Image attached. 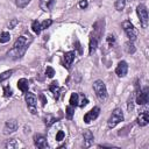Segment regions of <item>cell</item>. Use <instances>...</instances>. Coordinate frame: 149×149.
<instances>
[{"instance_id": "obj_1", "label": "cell", "mask_w": 149, "mask_h": 149, "mask_svg": "<svg viewBox=\"0 0 149 149\" xmlns=\"http://www.w3.org/2000/svg\"><path fill=\"white\" fill-rule=\"evenodd\" d=\"M30 42H31V38H30L29 35L28 36H26V35L20 36L15 41L13 48L9 50L8 57H10L12 59H19V58H21L24 55L26 50L28 49V45H29Z\"/></svg>"}, {"instance_id": "obj_2", "label": "cell", "mask_w": 149, "mask_h": 149, "mask_svg": "<svg viewBox=\"0 0 149 149\" xmlns=\"http://www.w3.org/2000/svg\"><path fill=\"white\" fill-rule=\"evenodd\" d=\"M93 91H94L95 95L98 97V99L105 100L107 98V88H106V85L102 80L98 79L93 83Z\"/></svg>"}, {"instance_id": "obj_3", "label": "cell", "mask_w": 149, "mask_h": 149, "mask_svg": "<svg viewBox=\"0 0 149 149\" xmlns=\"http://www.w3.org/2000/svg\"><path fill=\"white\" fill-rule=\"evenodd\" d=\"M121 121H123V113L120 108H115L112 113V115L109 116L108 119V122H107V126L108 128H114L118 123H120Z\"/></svg>"}, {"instance_id": "obj_4", "label": "cell", "mask_w": 149, "mask_h": 149, "mask_svg": "<svg viewBox=\"0 0 149 149\" xmlns=\"http://www.w3.org/2000/svg\"><path fill=\"white\" fill-rule=\"evenodd\" d=\"M136 13H137V16L140 19V23L142 26V28H147L148 27V10H147V7L144 5H139L136 7Z\"/></svg>"}, {"instance_id": "obj_5", "label": "cell", "mask_w": 149, "mask_h": 149, "mask_svg": "<svg viewBox=\"0 0 149 149\" xmlns=\"http://www.w3.org/2000/svg\"><path fill=\"white\" fill-rule=\"evenodd\" d=\"M24 99H26V102H27V106H28L30 113L36 114L37 113V98H36V95L34 93L26 92Z\"/></svg>"}, {"instance_id": "obj_6", "label": "cell", "mask_w": 149, "mask_h": 149, "mask_svg": "<svg viewBox=\"0 0 149 149\" xmlns=\"http://www.w3.org/2000/svg\"><path fill=\"white\" fill-rule=\"evenodd\" d=\"M122 28H123L127 37L129 38V41H134L137 37V30L130 21H123L122 22Z\"/></svg>"}, {"instance_id": "obj_7", "label": "cell", "mask_w": 149, "mask_h": 149, "mask_svg": "<svg viewBox=\"0 0 149 149\" xmlns=\"http://www.w3.org/2000/svg\"><path fill=\"white\" fill-rule=\"evenodd\" d=\"M17 127H19V123L15 119L7 120L6 123H5V127H3V134H6V135L12 134L17 129Z\"/></svg>"}, {"instance_id": "obj_8", "label": "cell", "mask_w": 149, "mask_h": 149, "mask_svg": "<svg viewBox=\"0 0 149 149\" xmlns=\"http://www.w3.org/2000/svg\"><path fill=\"white\" fill-rule=\"evenodd\" d=\"M148 97H149V88L144 87L142 91H140L136 95V104L137 105H146L148 102Z\"/></svg>"}, {"instance_id": "obj_9", "label": "cell", "mask_w": 149, "mask_h": 149, "mask_svg": "<svg viewBox=\"0 0 149 149\" xmlns=\"http://www.w3.org/2000/svg\"><path fill=\"white\" fill-rule=\"evenodd\" d=\"M99 113H100V108H99V107H93L91 111H88V112L84 115V122L90 123L91 121L95 120V119L99 116Z\"/></svg>"}, {"instance_id": "obj_10", "label": "cell", "mask_w": 149, "mask_h": 149, "mask_svg": "<svg viewBox=\"0 0 149 149\" xmlns=\"http://www.w3.org/2000/svg\"><path fill=\"white\" fill-rule=\"evenodd\" d=\"M34 144L37 148H40V149H47V148H49V144H48L47 139L43 135H40V134L34 136Z\"/></svg>"}, {"instance_id": "obj_11", "label": "cell", "mask_w": 149, "mask_h": 149, "mask_svg": "<svg viewBox=\"0 0 149 149\" xmlns=\"http://www.w3.org/2000/svg\"><path fill=\"white\" fill-rule=\"evenodd\" d=\"M100 34H95V33H92L91 34V36H90V45H88V52H90V55H92L94 51H95V49H97V47H98V41H99V36Z\"/></svg>"}, {"instance_id": "obj_12", "label": "cell", "mask_w": 149, "mask_h": 149, "mask_svg": "<svg viewBox=\"0 0 149 149\" xmlns=\"http://www.w3.org/2000/svg\"><path fill=\"white\" fill-rule=\"evenodd\" d=\"M127 72H128V64H127V62H125V61L119 62V64H118V66L115 69V73L118 74V77H125L127 74Z\"/></svg>"}, {"instance_id": "obj_13", "label": "cell", "mask_w": 149, "mask_h": 149, "mask_svg": "<svg viewBox=\"0 0 149 149\" xmlns=\"http://www.w3.org/2000/svg\"><path fill=\"white\" fill-rule=\"evenodd\" d=\"M56 0H40V8L44 12H50L55 6Z\"/></svg>"}, {"instance_id": "obj_14", "label": "cell", "mask_w": 149, "mask_h": 149, "mask_svg": "<svg viewBox=\"0 0 149 149\" xmlns=\"http://www.w3.org/2000/svg\"><path fill=\"white\" fill-rule=\"evenodd\" d=\"M74 57H76V52L74 51H68L64 54V66L66 69H70L72 62L74 61Z\"/></svg>"}, {"instance_id": "obj_15", "label": "cell", "mask_w": 149, "mask_h": 149, "mask_svg": "<svg viewBox=\"0 0 149 149\" xmlns=\"http://www.w3.org/2000/svg\"><path fill=\"white\" fill-rule=\"evenodd\" d=\"M148 122H149V114H148V112L140 113L139 116H137V123H139V126L144 127V126L148 125Z\"/></svg>"}, {"instance_id": "obj_16", "label": "cell", "mask_w": 149, "mask_h": 149, "mask_svg": "<svg viewBox=\"0 0 149 149\" xmlns=\"http://www.w3.org/2000/svg\"><path fill=\"white\" fill-rule=\"evenodd\" d=\"M83 137H84V144H85V147H90L93 143V141H94V136H93V134H92L91 130H85L83 133Z\"/></svg>"}, {"instance_id": "obj_17", "label": "cell", "mask_w": 149, "mask_h": 149, "mask_svg": "<svg viewBox=\"0 0 149 149\" xmlns=\"http://www.w3.org/2000/svg\"><path fill=\"white\" fill-rule=\"evenodd\" d=\"M49 90L52 92L54 98H55L56 100H58V99H59V94H61V87H59L58 83H57V81H52V83L50 84V86H49Z\"/></svg>"}, {"instance_id": "obj_18", "label": "cell", "mask_w": 149, "mask_h": 149, "mask_svg": "<svg viewBox=\"0 0 149 149\" xmlns=\"http://www.w3.org/2000/svg\"><path fill=\"white\" fill-rule=\"evenodd\" d=\"M17 87H19V90H20L21 92H23V93L28 92V80H27L26 78L19 79V81H17Z\"/></svg>"}, {"instance_id": "obj_19", "label": "cell", "mask_w": 149, "mask_h": 149, "mask_svg": "<svg viewBox=\"0 0 149 149\" xmlns=\"http://www.w3.org/2000/svg\"><path fill=\"white\" fill-rule=\"evenodd\" d=\"M69 102H70V105L73 106V107L78 106V104H79V94H78V93H72L71 97H70Z\"/></svg>"}, {"instance_id": "obj_20", "label": "cell", "mask_w": 149, "mask_h": 149, "mask_svg": "<svg viewBox=\"0 0 149 149\" xmlns=\"http://www.w3.org/2000/svg\"><path fill=\"white\" fill-rule=\"evenodd\" d=\"M31 29H33V31H34L35 34L38 35V34L41 33V30H42V29H41V23H40L37 20H34V21L31 22Z\"/></svg>"}, {"instance_id": "obj_21", "label": "cell", "mask_w": 149, "mask_h": 149, "mask_svg": "<svg viewBox=\"0 0 149 149\" xmlns=\"http://www.w3.org/2000/svg\"><path fill=\"white\" fill-rule=\"evenodd\" d=\"M125 50L128 52V54H134L135 52V47L133 44V41H129L125 44Z\"/></svg>"}, {"instance_id": "obj_22", "label": "cell", "mask_w": 149, "mask_h": 149, "mask_svg": "<svg viewBox=\"0 0 149 149\" xmlns=\"http://www.w3.org/2000/svg\"><path fill=\"white\" fill-rule=\"evenodd\" d=\"M125 6H126V0H116L115 3H114L115 9L119 10V12H121L125 8Z\"/></svg>"}, {"instance_id": "obj_23", "label": "cell", "mask_w": 149, "mask_h": 149, "mask_svg": "<svg viewBox=\"0 0 149 149\" xmlns=\"http://www.w3.org/2000/svg\"><path fill=\"white\" fill-rule=\"evenodd\" d=\"M10 40V34L8 31H3L0 35V43H7Z\"/></svg>"}, {"instance_id": "obj_24", "label": "cell", "mask_w": 149, "mask_h": 149, "mask_svg": "<svg viewBox=\"0 0 149 149\" xmlns=\"http://www.w3.org/2000/svg\"><path fill=\"white\" fill-rule=\"evenodd\" d=\"M56 121H57V119H56L55 116L48 115V116L45 118V121H44V122H45V126H47V127H50V126H51L52 123H55Z\"/></svg>"}, {"instance_id": "obj_25", "label": "cell", "mask_w": 149, "mask_h": 149, "mask_svg": "<svg viewBox=\"0 0 149 149\" xmlns=\"http://www.w3.org/2000/svg\"><path fill=\"white\" fill-rule=\"evenodd\" d=\"M5 147H6V148H9V149H12V148H16V147H17V142H16V140L10 139V140H8V141L6 142Z\"/></svg>"}, {"instance_id": "obj_26", "label": "cell", "mask_w": 149, "mask_h": 149, "mask_svg": "<svg viewBox=\"0 0 149 149\" xmlns=\"http://www.w3.org/2000/svg\"><path fill=\"white\" fill-rule=\"evenodd\" d=\"M73 113H74V107L71 106V105H69V106L66 107V118H68V119H72Z\"/></svg>"}, {"instance_id": "obj_27", "label": "cell", "mask_w": 149, "mask_h": 149, "mask_svg": "<svg viewBox=\"0 0 149 149\" xmlns=\"http://www.w3.org/2000/svg\"><path fill=\"white\" fill-rule=\"evenodd\" d=\"M12 73H13V70H9V71H5V72H2V73L0 74V81H3L5 79L9 78V77L12 76Z\"/></svg>"}, {"instance_id": "obj_28", "label": "cell", "mask_w": 149, "mask_h": 149, "mask_svg": "<svg viewBox=\"0 0 149 149\" xmlns=\"http://www.w3.org/2000/svg\"><path fill=\"white\" fill-rule=\"evenodd\" d=\"M31 0H16V6L19 8H24Z\"/></svg>"}, {"instance_id": "obj_29", "label": "cell", "mask_w": 149, "mask_h": 149, "mask_svg": "<svg viewBox=\"0 0 149 149\" xmlns=\"http://www.w3.org/2000/svg\"><path fill=\"white\" fill-rule=\"evenodd\" d=\"M51 23H52V20H50V19H48V20H44V21L41 23V29L43 30V29H47V28H49V27L51 26Z\"/></svg>"}, {"instance_id": "obj_30", "label": "cell", "mask_w": 149, "mask_h": 149, "mask_svg": "<svg viewBox=\"0 0 149 149\" xmlns=\"http://www.w3.org/2000/svg\"><path fill=\"white\" fill-rule=\"evenodd\" d=\"M12 94H13L12 88L9 86H3V95L6 98H9V97H12Z\"/></svg>"}, {"instance_id": "obj_31", "label": "cell", "mask_w": 149, "mask_h": 149, "mask_svg": "<svg viewBox=\"0 0 149 149\" xmlns=\"http://www.w3.org/2000/svg\"><path fill=\"white\" fill-rule=\"evenodd\" d=\"M45 74H47L49 78H52L54 74H55V70H54L51 66H47V69H45Z\"/></svg>"}, {"instance_id": "obj_32", "label": "cell", "mask_w": 149, "mask_h": 149, "mask_svg": "<svg viewBox=\"0 0 149 149\" xmlns=\"http://www.w3.org/2000/svg\"><path fill=\"white\" fill-rule=\"evenodd\" d=\"M106 40H107V43H108L109 47H113V45L115 44V37H114L113 35H108Z\"/></svg>"}, {"instance_id": "obj_33", "label": "cell", "mask_w": 149, "mask_h": 149, "mask_svg": "<svg viewBox=\"0 0 149 149\" xmlns=\"http://www.w3.org/2000/svg\"><path fill=\"white\" fill-rule=\"evenodd\" d=\"M64 132L63 130H59L57 134H56V141H62L63 139H64Z\"/></svg>"}, {"instance_id": "obj_34", "label": "cell", "mask_w": 149, "mask_h": 149, "mask_svg": "<svg viewBox=\"0 0 149 149\" xmlns=\"http://www.w3.org/2000/svg\"><path fill=\"white\" fill-rule=\"evenodd\" d=\"M16 24H17V20H16V19H12L10 22L8 23V28H9V29H13Z\"/></svg>"}, {"instance_id": "obj_35", "label": "cell", "mask_w": 149, "mask_h": 149, "mask_svg": "<svg viewBox=\"0 0 149 149\" xmlns=\"http://www.w3.org/2000/svg\"><path fill=\"white\" fill-rule=\"evenodd\" d=\"M78 5H79V7H80L81 9H84V8H86V7H87L88 2H87V0H80Z\"/></svg>"}, {"instance_id": "obj_36", "label": "cell", "mask_w": 149, "mask_h": 149, "mask_svg": "<svg viewBox=\"0 0 149 149\" xmlns=\"http://www.w3.org/2000/svg\"><path fill=\"white\" fill-rule=\"evenodd\" d=\"M87 104H88V100H87V99H86L85 97H83V99H81V101H80V102H79L78 105H79L80 107H84V106H86Z\"/></svg>"}, {"instance_id": "obj_37", "label": "cell", "mask_w": 149, "mask_h": 149, "mask_svg": "<svg viewBox=\"0 0 149 149\" xmlns=\"http://www.w3.org/2000/svg\"><path fill=\"white\" fill-rule=\"evenodd\" d=\"M76 49L78 50V52H79V54H81V52H83L81 47H80V43H79V41H78V40H76Z\"/></svg>"}, {"instance_id": "obj_38", "label": "cell", "mask_w": 149, "mask_h": 149, "mask_svg": "<svg viewBox=\"0 0 149 149\" xmlns=\"http://www.w3.org/2000/svg\"><path fill=\"white\" fill-rule=\"evenodd\" d=\"M40 98H41V101H42V105L44 106V105H45V102H47V99H45V97H44L43 94H41V95H40Z\"/></svg>"}]
</instances>
